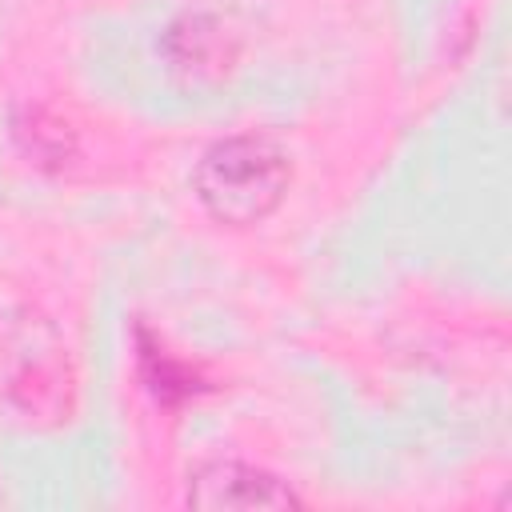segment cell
Wrapping results in <instances>:
<instances>
[{
	"label": "cell",
	"instance_id": "obj_4",
	"mask_svg": "<svg viewBox=\"0 0 512 512\" xmlns=\"http://www.w3.org/2000/svg\"><path fill=\"white\" fill-rule=\"evenodd\" d=\"M168 56H172V68H180L184 76L208 80L228 68V60L236 56V44L216 16L192 12L168 28Z\"/></svg>",
	"mask_w": 512,
	"mask_h": 512
},
{
	"label": "cell",
	"instance_id": "obj_3",
	"mask_svg": "<svg viewBox=\"0 0 512 512\" xmlns=\"http://www.w3.org/2000/svg\"><path fill=\"white\" fill-rule=\"evenodd\" d=\"M188 504L204 512H252V508H296L300 496L272 472L240 460H208L188 476Z\"/></svg>",
	"mask_w": 512,
	"mask_h": 512
},
{
	"label": "cell",
	"instance_id": "obj_2",
	"mask_svg": "<svg viewBox=\"0 0 512 512\" xmlns=\"http://www.w3.org/2000/svg\"><path fill=\"white\" fill-rule=\"evenodd\" d=\"M0 400L32 420H64L72 372L52 328L20 300L0 292Z\"/></svg>",
	"mask_w": 512,
	"mask_h": 512
},
{
	"label": "cell",
	"instance_id": "obj_1",
	"mask_svg": "<svg viewBox=\"0 0 512 512\" xmlns=\"http://www.w3.org/2000/svg\"><path fill=\"white\" fill-rule=\"evenodd\" d=\"M288 184H292L288 152L272 136H260V132H240V136L212 144L192 172L196 200L220 224L264 220L268 212L280 208Z\"/></svg>",
	"mask_w": 512,
	"mask_h": 512
}]
</instances>
